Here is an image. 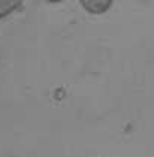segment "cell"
<instances>
[{
	"mask_svg": "<svg viewBox=\"0 0 154 157\" xmlns=\"http://www.w3.org/2000/svg\"><path fill=\"white\" fill-rule=\"evenodd\" d=\"M79 3L88 13L100 15V13H105L111 8L112 0H79Z\"/></svg>",
	"mask_w": 154,
	"mask_h": 157,
	"instance_id": "6da1fadb",
	"label": "cell"
},
{
	"mask_svg": "<svg viewBox=\"0 0 154 157\" xmlns=\"http://www.w3.org/2000/svg\"><path fill=\"white\" fill-rule=\"evenodd\" d=\"M23 5V0H0V20L13 13Z\"/></svg>",
	"mask_w": 154,
	"mask_h": 157,
	"instance_id": "7a4b0ae2",
	"label": "cell"
},
{
	"mask_svg": "<svg viewBox=\"0 0 154 157\" xmlns=\"http://www.w3.org/2000/svg\"><path fill=\"white\" fill-rule=\"evenodd\" d=\"M48 3H59V2H63V0H45Z\"/></svg>",
	"mask_w": 154,
	"mask_h": 157,
	"instance_id": "3957f363",
	"label": "cell"
}]
</instances>
